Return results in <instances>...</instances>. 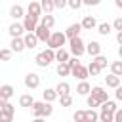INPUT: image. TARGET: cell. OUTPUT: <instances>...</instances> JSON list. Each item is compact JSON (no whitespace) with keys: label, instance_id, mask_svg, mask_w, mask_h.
Returning <instances> with one entry per match:
<instances>
[{"label":"cell","instance_id":"6da1fadb","mask_svg":"<svg viewBox=\"0 0 122 122\" xmlns=\"http://www.w3.org/2000/svg\"><path fill=\"white\" fill-rule=\"evenodd\" d=\"M32 114H34V118H46V116H51V112H53V107H51V103L50 101H32Z\"/></svg>","mask_w":122,"mask_h":122},{"label":"cell","instance_id":"7a4b0ae2","mask_svg":"<svg viewBox=\"0 0 122 122\" xmlns=\"http://www.w3.org/2000/svg\"><path fill=\"white\" fill-rule=\"evenodd\" d=\"M65 42H67V36H65V32H61V30L50 32V38L46 40L48 48H51V50H57V48L65 46Z\"/></svg>","mask_w":122,"mask_h":122},{"label":"cell","instance_id":"3957f363","mask_svg":"<svg viewBox=\"0 0 122 122\" xmlns=\"http://www.w3.org/2000/svg\"><path fill=\"white\" fill-rule=\"evenodd\" d=\"M34 61H36V65H38V67H48L51 61H55V50L48 48V50H44V51L36 53Z\"/></svg>","mask_w":122,"mask_h":122},{"label":"cell","instance_id":"277c9868","mask_svg":"<svg viewBox=\"0 0 122 122\" xmlns=\"http://www.w3.org/2000/svg\"><path fill=\"white\" fill-rule=\"evenodd\" d=\"M69 50L74 57H82L86 51H84V42L80 36H74V38H69Z\"/></svg>","mask_w":122,"mask_h":122},{"label":"cell","instance_id":"5b68a950","mask_svg":"<svg viewBox=\"0 0 122 122\" xmlns=\"http://www.w3.org/2000/svg\"><path fill=\"white\" fill-rule=\"evenodd\" d=\"M71 76H74V78H78V80H86L90 74H88V69H86L82 63H78V65L71 67Z\"/></svg>","mask_w":122,"mask_h":122},{"label":"cell","instance_id":"8992f818","mask_svg":"<svg viewBox=\"0 0 122 122\" xmlns=\"http://www.w3.org/2000/svg\"><path fill=\"white\" fill-rule=\"evenodd\" d=\"M23 29H25V32H32L34 29H36V25H38V17H32V15H23Z\"/></svg>","mask_w":122,"mask_h":122},{"label":"cell","instance_id":"52a82bcc","mask_svg":"<svg viewBox=\"0 0 122 122\" xmlns=\"http://www.w3.org/2000/svg\"><path fill=\"white\" fill-rule=\"evenodd\" d=\"M34 32V36L38 38V42H46L48 38H50V32H51V29H48V27H44V25H36V29L32 30Z\"/></svg>","mask_w":122,"mask_h":122},{"label":"cell","instance_id":"ba28073f","mask_svg":"<svg viewBox=\"0 0 122 122\" xmlns=\"http://www.w3.org/2000/svg\"><path fill=\"white\" fill-rule=\"evenodd\" d=\"M90 95H92V97H95L99 103H103V101H107V99H109V93H107L101 86H93V88H90Z\"/></svg>","mask_w":122,"mask_h":122},{"label":"cell","instance_id":"9c48e42d","mask_svg":"<svg viewBox=\"0 0 122 122\" xmlns=\"http://www.w3.org/2000/svg\"><path fill=\"white\" fill-rule=\"evenodd\" d=\"M25 86H27L29 90L38 88V86H40V76H38L36 72H29V74L25 76Z\"/></svg>","mask_w":122,"mask_h":122},{"label":"cell","instance_id":"30bf717a","mask_svg":"<svg viewBox=\"0 0 122 122\" xmlns=\"http://www.w3.org/2000/svg\"><path fill=\"white\" fill-rule=\"evenodd\" d=\"M10 50L15 51V53H21L25 50V44H23V36H13L11 42H10Z\"/></svg>","mask_w":122,"mask_h":122},{"label":"cell","instance_id":"8fae6325","mask_svg":"<svg viewBox=\"0 0 122 122\" xmlns=\"http://www.w3.org/2000/svg\"><path fill=\"white\" fill-rule=\"evenodd\" d=\"M84 51L88 53V55H92V57H95L97 53H101V44L97 42V40H92L88 46H84Z\"/></svg>","mask_w":122,"mask_h":122},{"label":"cell","instance_id":"7c38bea8","mask_svg":"<svg viewBox=\"0 0 122 122\" xmlns=\"http://www.w3.org/2000/svg\"><path fill=\"white\" fill-rule=\"evenodd\" d=\"M80 27H82L84 30H92V29L97 27V19H95L93 15H86V17L80 21Z\"/></svg>","mask_w":122,"mask_h":122},{"label":"cell","instance_id":"4fadbf2b","mask_svg":"<svg viewBox=\"0 0 122 122\" xmlns=\"http://www.w3.org/2000/svg\"><path fill=\"white\" fill-rule=\"evenodd\" d=\"M23 44H25V48L32 50V48H36L38 38L34 36V32H25V34H23Z\"/></svg>","mask_w":122,"mask_h":122},{"label":"cell","instance_id":"5bb4252c","mask_svg":"<svg viewBox=\"0 0 122 122\" xmlns=\"http://www.w3.org/2000/svg\"><path fill=\"white\" fill-rule=\"evenodd\" d=\"M8 32H10V36H11V38H13V36H23L25 29H23V25H21V23L13 21V23L8 27Z\"/></svg>","mask_w":122,"mask_h":122},{"label":"cell","instance_id":"9a60e30c","mask_svg":"<svg viewBox=\"0 0 122 122\" xmlns=\"http://www.w3.org/2000/svg\"><path fill=\"white\" fill-rule=\"evenodd\" d=\"M27 13H29V15H32V17H38V19H40V15H42L40 2H30V4H29V8H27Z\"/></svg>","mask_w":122,"mask_h":122},{"label":"cell","instance_id":"2e32d148","mask_svg":"<svg viewBox=\"0 0 122 122\" xmlns=\"http://www.w3.org/2000/svg\"><path fill=\"white\" fill-rule=\"evenodd\" d=\"M80 30H82L80 23H72V25H69V27H67L65 36H67V38H74V36H78V34H80Z\"/></svg>","mask_w":122,"mask_h":122},{"label":"cell","instance_id":"e0dca14e","mask_svg":"<svg viewBox=\"0 0 122 122\" xmlns=\"http://www.w3.org/2000/svg\"><path fill=\"white\" fill-rule=\"evenodd\" d=\"M10 15L17 21V19H23V15H25V10H23V6H19V4H13L11 8H10Z\"/></svg>","mask_w":122,"mask_h":122},{"label":"cell","instance_id":"ac0fdd59","mask_svg":"<svg viewBox=\"0 0 122 122\" xmlns=\"http://www.w3.org/2000/svg\"><path fill=\"white\" fill-rule=\"evenodd\" d=\"M38 23H40V25H44V27H48V29H51V27L55 25V19H53V15H51V13H44V15H40Z\"/></svg>","mask_w":122,"mask_h":122},{"label":"cell","instance_id":"d6986e66","mask_svg":"<svg viewBox=\"0 0 122 122\" xmlns=\"http://www.w3.org/2000/svg\"><path fill=\"white\" fill-rule=\"evenodd\" d=\"M69 57H71V55H69V51H67V50H65L63 46L55 50V61H59V63H65V61H67Z\"/></svg>","mask_w":122,"mask_h":122},{"label":"cell","instance_id":"ffe728a7","mask_svg":"<svg viewBox=\"0 0 122 122\" xmlns=\"http://www.w3.org/2000/svg\"><path fill=\"white\" fill-rule=\"evenodd\" d=\"M55 93H57V97L59 95H65V93H71V84L69 82H59L55 86Z\"/></svg>","mask_w":122,"mask_h":122},{"label":"cell","instance_id":"44dd1931","mask_svg":"<svg viewBox=\"0 0 122 122\" xmlns=\"http://www.w3.org/2000/svg\"><path fill=\"white\" fill-rule=\"evenodd\" d=\"M42 97H44V101H50V103H53V101L57 99L55 88H46V90L42 92Z\"/></svg>","mask_w":122,"mask_h":122},{"label":"cell","instance_id":"7402d4cb","mask_svg":"<svg viewBox=\"0 0 122 122\" xmlns=\"http://www.w3.org/2000/svg\"><path fill=\"white\" fill-rule=\"evenodd\" d=\"M97 32L101 34V36H109L111 34V30H112V27H111V23H97Z\"/></svg>","mask_w":122,"mask_h":122},{"label":"cell","instance_id":"603a6c76","mask_svg":"<svg viewBox=\"0 0 122 122\" xmlns=\"http://www.w3.org/2000/svg\"><path fill=\"white\" fill-rule=\"evenodd\" d=\"M105 82H107V86L109 88H116V86H120V76H116V74H107L105 76Z\"/></svg>","mask_w":122,"mask_h":122},{"label":"cell","instance_id":"cb8c5ba5","mask_svg":"<svg viewBox=\"0 0 122 122\" xmlns=\"http://www.w3.org/2000/svg\"><path fill=\"white\" fill-rule=\"evenodd\" d=\"M90 88H92V86H90L86 80H80L78 86H76V93H78V95H88V93H90Z\"/></svg>","mask_w":122,"mask_h":122},{"label":"cell","instance_id":"d4e9b609","mask_svg":"<svg viewBox=\"0 0 122 122\" xmlns=\"http://www.w3.org/2000/svg\"><path fill=\"white\" fill-rule=\"evenodd\" d=\"M0 93H2L6 99H11V97H13V93H15V90H13V86H11V84H4V86H0Z\"/></svg>","mask_w":122,"mask_h":122},{"label":"cell","instance_id":"484cf974","mask_svg":"<svg viewBox=\"0 0 122 122\" xmlns=\"http://www.w3.org/2000/svg\"><path fill=\"white\" fill-rule=\"evenodd\" d=\"M40 8H42V13H51L55 8H53V0H40Z\"/></svg>","mask_w":122,"mask_h":122},{"label":"cell","instance_id":"4316f807","mask_svg":"<svg viewBox=\"0 0 122 122\" xmlns=\"http://www.w3.org/2000/svg\"><path fill=\"white\" fill-rule=\"evenodd\" d=\"M32 101H34V99H32L30 93H23V95L19 97V107H30Z\"/></svg>","mask_w":122,"mask_h":122},{"label":"cell","instance_id":"83f0119b","mask_svg":"<svg viewBox=\"0 0 122 122\" xmlns=\"http://www.w3.org/2000/svg\"><path fill=\"white\" fill-rule=\"evenodd\" d=\"M111 72L116 76H122V61H112L111 63Z\"/></svg>","mask_w":122,"mask_h":122},{"label":"cell","instance_id":"f1b7e54d","mask_svg":"<svg viewBox=\"0 0 122 122\" xmlns=\"http://www.w3.org/2000/svg\"><path fill=\"white\" fill-rule=\"evenodd\" d=\"M57 74H59V76H69V74H71V67H69L67 63H59V65H57Z\"/></svg>","mask_w":122,"mask_h":122},{"label":"cell","instance_id":"f546056e","mask_svg":"<svg viewBox=\"0 0 122 122\" xmlns=\"http://www.w3.org/2000/svg\"><path fill=\"white\" fill-rule=\"evenodd\" d=\"M97 112L93 111V109H90V111H84V122H95L97 120Z\"/></svg>","mask_w":122,"mask_h":122},{"label":"cell","instance_id":"4dcf8cb0","mask_svg":"<svg viewBox=\"0 0 122 122\" xmlns=\"http://www.w3.org/2000/svg\"><path fill=\"white\" fill-rule=\"evenodd\" d=\"M86 69H88V74H92V76H97V74L101 72V69H99V65H97L95 61H92V63H90Z\"/></svg>","mask_w":122,"mask_h":122},{"label":"cell","instance_id":"1f68e13d","mask_svg":"<svg viewBox=\"0 0 122 122\" xmlns=\"http://www.w3.org/2000/svg\"><path fill=\"white\" fill-rule=\"evenodd\" d=\"M59 103H61V107H71V105H72V97H71V93L59 95Z\"/></svg>","mask_w":122,"mask_h":122},{"label":"cell","instance_id":"d6a6232c","mask_svg":"<svg viewBox=\"0 0 122 122\" xmlns=\"http://www.w3.org/2000/svg\"><path fill=\"white\" fill-rule=\"evenodd\" d=\"M93 61H95V63L99 65V69H101V71H103V69L107 67V57H105V55H101V53H97V55L93 57Z\"/></svg>","mask_w":122,"mask_h":122},{"label":"cell","instance_id":"836d02e7","mask_svg":"<svg viewBox=\"0 0 122 122\" xmlns=\"http://www.w3.org/2000/svg\"><path fill=\"white\" fill-rule=\"evenodd\" d=\"M11 53H13V51H11L10 48H4V50H0V59H2V61H10V59H11Z\"/></svg>","mask_w":122,"mask_h":122},{"label":"cell","instance_id":"e575fe53","mask_svg":"<svg viewBox=\"0 0 122 122\" xmlns=\"http://www.w3.org/2000/svg\"><path fill=\"white\" fill-rule=\"evenodd\" d=\"M97 120H101V122H112V112H103L101 111V114L97 116Z\"/></svg>","mask_w":122,"mask_h":122},{"label":"cell","instance_id":"d590c367","mask_svg":"<svg viewBox=\"0 0 122 122\" xmlns=\"http://www.w3.org/2000/svg\"><path fill=\"white\" fill-rule=\"evenodd\" d=\"M67 6L72 10H80L82 8V0H67Z\"/></svg>","mask_w":122,"mask_h":122},{"label":"cell","instance_id":"8d00e7d4","mask_svg":"<svg viewBox=\"0 0 122 122\" xmlns=\"http://www.w3.org/2000/svg\"><path fill=\"white\" fill-rule=\"evenodd\" d=\"M11 118H13V114H10V112H6V111L0 109V122H10Z\"/></svg>","mask_w":122,"mask_h":122},{"label":"cell","instance_id":"74e56055","mask_svg":"<svg viewBox=\"0 0 122 122\" xmlns=\"http://www.w3.org/2000/svg\"><path fill=\"white\" fill-rule=\"evenodd\" d=\"M86 103H88V107H92V109H95V107H99V101H97L95 97H92V95H88V99H86Z\"/></svg>","mask_w":122,"mask_h":122},{"label":"cell","instance_id":"f35d334b","mask_svg":"<svg viewBox=\"0 0 122 122\" xmlns=\"http://www.w3.org/2000/svg\"><path fill=\"white\" fill-rule=\"evenodd\" d=\"M114 30H122V17H116L114 21H112V25H111Z\"/></svg>","mask_w":122,"mask_h":122},{"label":"cell","instance_id":"ab89813d","mask_svg":"<svg viewBox=\"0 0 122 122\" xmlns=\"http://www.w3.org/2000/svg\"><path fill=\"white\" fill-rule=\"evenodd\" d=\"M72 118H74V122H84V111H76L72 114Z\"/></svg>","mask_w":122,"mask_h":122},{"label":"cell","instance_id":"60d3db41","mask_svg":"<svg viewBox=\"0 0 122 122\" xmlns=\"http://www.w3.org/2000/svg\"><path fill=\"white\" fill-rule=\"evenodd\" d=\"M67 6V0H53V8L55 10H63Z\"/></svg>","mask_w":122,"mask_h":122},{"label":"cell","instance_id":"b9f144b4","mask_svg":"<svg viewBox=\"0 0 122 122\" xmlns=\"http://www.w3.org/2000/svg\"><path fill=\"white\" fill-rule=\"evenodd\" d=\"M65 63H67V65H69V67H74V65H78V63H80V61H78V57H74V55H72V57H69V59H67V61H65Z\"/></svg>","mask_w":122,"mask_h":122},{"label":"cell","instance_id":"7bdbcfd3","mask_svg":"<svg viewBox=\"0 0 122 122\" xmlns=\"http://www.w3.org/2000/svg\"><path fill=\"white\" fill-rule=\"evenodd\" d=\"M101 0H82V6H99Z\"/></svg>","mask_w":122,"mask_h":122},{"label":"cell","instance_id":"ee69618b","mask_svg":"<svg viewBox=\"0 0 122 122\" xmlns=\"http://www.w3.org/2000/svg\"><path fill=\"white\" fill-rule=\"evenodd\" d=\"M114 97H116L118 101H122V88H120V86L114 88Z\"/></svg>","mask_w":122,"mask_h":122},{"label":"cell","instance_id":"f6af8a7d","mask_svg":"<svg viewBox=\"0 0 122 122\" xmlns=\"http://www.w3.org/2000/svg\"><path fill=\"white\" fill-rule=\"evenodd\" d=\"M116 42H118V44H122V30H118V32H116Z\"/></svg>","mask_w":122,"mask_h":122},{"label":"cell","instance_id":"bcb514c9","mask_svg":"<svg viewBox=\"0 0 122 122\" xmlns=\"http://www.w3.org/2000/svg\"><path fill=\"white\" fill-rule=\"evenodd\" d=\"M6 101H10V99H6V97H4V95H2V93H0V107H2V105H4V103H6Z\"/></svg>","mask_w":122,"mask_h":122},{"label":"cell","instance_id":"7dc6e473","mask_svg":"<svg viewBox=\"0 0 122 122\" xmlns=\"http://www.w3.org/2000/svg\"><path fill=\"white\" fill-rule=\"evenodd\" d=\"M114 4H116V8H122V0H114Z\"/></svg>","mask_w":122,"mask_h":122},{"label":"cell","instance_id":"c3c4849f","mask_svg":"<svg viewBox=\"0 0 122 122\" xmlns=\"http://www.w3.org/2000/svg\"><path fill=\"white\" fill-rule=\"evenodd\" d=\"M0 2H2V0H0Z\"/></svg>","mask_w":122,"mask_h":122}]
</instances>
